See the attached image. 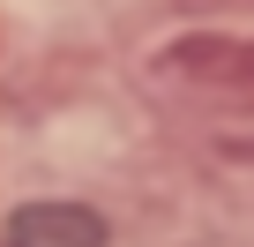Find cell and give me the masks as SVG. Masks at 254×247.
Listing matches in <instances>:
<instances>
[{"mask_svg": "<svg viewBox=\"0 0 254 247\" xmlns=\"http://www.w3.org/2000/svg\"><path fill=\"white\" fill-rule=\"evenodd\" d=\"M172 75H187L202 97L232 105V112H254V38H180L172 45Z\"/></svg>", "mask_w": 254, "mask_h": 247, "instance_id": "1", "label": "cell"}, {"mask_svg": "<svg viewBox=\"0 0 254 247\" xmlns=\"http://www.w3.org/2000/svg\"><path fill=\"white\" fill-rule=\"evenodd\" d=\"M8 247H105V217L90 202H23L8 217Z\"/></svg>", "mask_w": 254, "mask_h": 247, "instance_id": "2", "label": "cell"}]
</instances>
